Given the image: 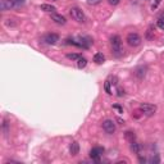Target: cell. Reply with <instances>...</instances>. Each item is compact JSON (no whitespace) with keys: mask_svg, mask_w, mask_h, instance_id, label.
I'll return each mask as SVG.
<instances>
[{"mask_svg":"<svg viewBox=\"0 0 164 164\" xmlns=\"http://www.w3.org/2000/svg\"><path fill=\"white\" fill-rule=\"evenodd\" d=\"M110 46H112V51L117 58L123 55L124 50L122 47V38L118 36V35H114V36L110 37Z\"/></svg>","mask_w":164,"mask_h":164,"instance_id":"1","label":"cell"},{"mask_svg":"<svg viewBox=\"0 0 164 164\" xmlns=\"http://www.w3.org/2000/svg\"><path fill=\"white\" fill-rule=\"evenodd\" d=\"M69 14L71 17L78 23H85L86 22V16L82 12V9H80L78 7H72L69 9Z\"/></svg>","mask_w":164,"mask_h":164,"instance_id":"2","label":"cell"},{"mask_svg":"<svg viewBox=\"0 0 164 164\" xmlns=\"http://www.w3.org/2000/svg\"><path fill=\"white\" fill-rule=\"evenodd\" d=\"M126 41L131 47H137L140 44H141L142 40H141V37H140V35L137 34V32H131V34L127 35Z\"/></svg>","mask_w":164,"mask_h":164,"instance_id":"3","label":"cell"},{"mask_svg":"<svg viewBox=\"0 0 164 164\" xmlns=\"http://www.w3.org/2000/svg\"><path fill=\"white\" fill-rule=\"evenodd\" d=\"M139 110L141 112V114L146 115V117H150V115H154L155 112H156V106L153 105V104H141V105L139 106Z\"/></svg>","mask_w":164,"mask_h":164,"instance_id":"4","label":"cell"},{"mask_svg":"<svg viewBox=\"0 0 164 164\" xmlns=\"http://www.w3.org/2000/svg\"><path fill=\"white\" fill-rule=\"evenodd\" d=\"M103 153H104V149L100 148V146H97V148H92L90 150V158L94 160V162L99 163L100 162V156L103 155Z\"/></svg>","mask_w":164,"mask_h":164,"instance_id":"5","label":"cell"},{"mask_svg":"<svg viewBox=\"0 0 164 164\" xmlns=\"http://www.w3.org/2000/svg\"><path fill=\"white\" fill-rule=\"evenodd\" d=\"M103 130L105 131L108 135H113L115 132V123L112 119H105L103 122Z\"/></svg>","mask_w":164,"mask_h":164,"instance_id":"6","label":"cell"},{"mask_svg":"<svg viewBox=\"0 0 164 164\" xmlns=\"http://www.w3.org/2000/svg\"><path fill=\"white\" fill-rule=\"evenodd\" d=\"M44 41H45L46 44H49V45H55V44L59 41V35L47 34V35H45V37H44Z\"/></svg>","mask_w":164,"mask_h":164,"instance_id":"7","label":"cell"},{"mask_svg":"<svg viewBox=\"0 0 164 164\" xmlns=\"http://www.w3.org/2000/svg\"><path fill=\"white\" fill-rule=\"evenodd\" d=\"M13 7H16L13 0H1L0 1V9L1 10H10Z\"/></svg>","mask_w":164,"mask_h":164,"instance_id":"8","label":"cell"},{"mask_svg":"<svg viewBox=\"0 0 164 164\" xmlns=\"http://www.w3.org/2000/svg\"><path fill=\"white\" fill-rule=\"evenodd\" d=\"M146 71H148V68L144 67V65H140V67H137L135 69V76L139 80H142L146 76Z\"/></svg>","mask_w":164,"mask_h":164,"instance_id":"9","label":"cell"},{"mask_svg":"<svg viewBox=\"0 0 164 164\" xmlns=\"http://www.w3.org/2000/svg\"><path fill=\"white\" fill-rule=\"evenodd\" d=\"M51 19L54 21L55 23H58V25H62V26L67 23V19H65V17L62 16V14H56V13L51 14Z\"/></svg>","mask_w":164,"mask_h":164,"instance_id":"10","label":"cell"},{"mask_svg":"<svg viewBox=\"0 0 164 164\" xmlns=\"http://www.w3.org/2000/svg\"><path fill=\"white\" fill-rule=\"evenodd\" d=\"M69 153H71V155H73V156H76V155L80 154V144L77 141H72V142H71Z\"/></svg>","mask_w":164,"mask_h":164,"instance_id":"11","label":"cell"},{"mask_svg":"<svg viewBox=\"0 0 164 164\" xmlns=\"http://www.w3.org/2000/svg\"><path fill=\"white\" fill-rule=\"evenodd\" d=\"M94 62L96 64H103L104 62H105V56H104L103 53H96V54L94 55Z\"/></svg>","mask_w":164,"mask_h":164,"instance_id":"12","label":"cell"},{"mask_svg":"<svg viewBox=\"0 0 164 164\" xmlns=\"http://www.w3.org/2000/svg\"><path fill=\"white\" fill-rule=\"evenodd\" d=\"M140 150H141V145L136 141H132L131 142V151H133V154H137L139 155Z\"/></svg>","mask_w":164,"mask_h":164,"instance_id":"13","label":"cell"},{"mask_svg":"<svg viewBox=\"0 0 164 164\" xmlns=\"http://www.w3.org/2000/svg\"><path fill=\"white\" fill-rule=\"evenodd\" d=\"M41 10H44V12H49V13H51V12L56 10V8L54 7V5H50V4H43V5H41Z\"/></svg>","mask_w":164,"mask_h":164,"instance_id":"14","label":"cell"},{"mask_svg":"<svg viewBox=\"0 0 164 164\" xmlns=\"http://www.w3.org/2000/svg\"><path fill=\"white\" fill-rule=\"evenodd\" d=\"M77 65H78V68L80 69H83V68L87 65V59L86 58H83V56H81V58L77 60Z\"/></svg>","mask_w":164,"mask_h":164,"instance_id":"15","label":"cell"},{"mask_svg":"<svg viewBox=\"0 0 164 164\" xmlns=\"http://www.w3.org/2000/svg\"><path fill=\"white\" fill-rule=\"evenodd\" d=\"M124 136H126V139L128 140L130 142H132V141H135V139H136V135L132 132V131H127L126 133H124Z\"/></svg>","mask_w":164,"mask_h":164,"instance_id":"16","label":"cell"},{"mask_svg":"<svg viewBox=\"0 0 164 164\" xmlns=\"http://www.w3.org/2000/svg\"><path fill=\"white\" fill-rule=\"evenodd\" d=\"M153 26H150V27L148 28V31H146V38L148 40H153L154 38V31H153Z\"/></svg>","mask_w":164,"mask_h":164,"instance_id":"17","label":"cell"},{"mask_svg":"<svg viewBox=\"0 0 164 164\" xmlns=\"http://www.w3.org/2000/svg\"><path fill=\"white\" fill-rule=\"evenodd\" d=\"M82 55L80 54H76V53H69V54H67V58L71 59V60H78L80 58H81Z\"/></svg>","mask_w":164,"mask_h":164,"instance_id":"18","label":"cell"},{"mask_svg":"<svg viewBox=\"0 0 164 164\" xmlns=\"http://www.w3.org/2000/svg\"><path fill=\"white\" fill-rule=\"evenodd\" d=\"M3 131H4L5 135H8V132H9V123H8L7 119L3 121Z\"/></svg>","mask_w":164,"mask_h":164,"instance_id":"19","label":"cell"},{"mask_svg":"<svg viewBox=\"0 0 164 164\" xmlns=\"http://www.w3.org/2000/svg\"><path fill=\"white\" fill-rule=\"evenodd\" d=\"M4 25H5V26H8V27H14V26L17 25V23L14 22V19H10V18H8V19H5Z\"/></svg>","mask_w":164,"mask_h":164,"instance_id":"20","label":"cell"},{"mask_svg":"<svg viewBox=\"0 0 164 164\" xmlns=\"http://www.w3.org/2000/svg\"><path fill=\"white\" fill-rule=\"evenodd\" d=\"M101 1H103V0H87V4L89 5H97V4H100Z\"/></svg>","mask_w":164,"mask_h":164,"instance_id":"21","label":"cell"},{"mask_svg":"<svg viewBox=\"0 0 164 164\" xmlns=\"http://www.w3.org/2000/svg\"><path fill=\"white\" fill-rule=\"evenodd\" d=\"M110 85H112V83H110L109 80H108V81L105 82V86H104V87H105V91L108 92V94H112V90H110Z\"/></svg>","mask_w":164,"mask_h":164,"instance_id":"22","label":"cell"},{"mask_svg":"<svg viewBox=\"0 0 164 164\" xmlns=\"http://www.w3.org/2000/svg\"><path fill=\"white\" fill-rule=\"evenodd\" d=\"M158 27H159L160 30H163V31H164V19L160 18L159 21H158Z\"/></svg>","mask_w":164,"mask_h":164,"instance_id":"23","label":"cell"},{"mask_svg":"<svg viewBox=\"0 0 164 164\" xmlns=\"http://www.w3.org/2000/svg\"><path fill=\"white\" fill-rule=\"evenodd\" d=\"M117 92H118L117 96H119V97H122V96L124 95V90H123L122 87H118V89H117Z\"/></svg>","mask_w":164,"mask_h":164,"instance_id":"24","label":"cell"},{"mask_svg":"<svg viewBox=\"0 0 164 164\" xmlns=\"http://www.w3.org/2000/svg\"><path fill=\"white\" fill-rule=\"evenodd\" d=\"M160 4V0H155V1L153 3V5H151V9H156V8H158V5H159Z\"/></svg>","mask_w":164,"mask_h":164,"instance_id":"25","label":"cell"},{"mask_svg":"<svg viewBox=\"0 0 164 164\" xmlns=\"http://www.w3.org/2000/svg\"><path fill=\"white\" fill-rule=\"evenodd\" d=\"M13 1H14V4H16V7H18V5L25 4V1H26V0H13Z\"/></svg>","mask_w":164,"mask_h":164,"instance_id":"26","label":"cell"},{"mask_svg":"<svg viewBox=\"0 0 164 164\" xmlns=\"http://www.w3.org/2000/svg\"><path fill=\"white\" fill-rule=\"evenodd\" d=\"M113 109H117L119 113H123V108H122L121 105H117V104H115V105H113Z\"/></svg>","mask_w":164,"mask_h":164,"instance_id":"27","label":"cell"},{"mask_svg":"<svg viewBox=\"0 0 164 164\" xmlns=\"http://www.w3.org/2000/svg\"><path fill=\"white\" fill-rule=\"evenodd\" d=\"M119 1H121V0H108V3L110 5H117V4H119Z\"/></svg>","mask_w":164,"mask_h":164,"instance_id":"28","label":"cell"},{"mask_svg":"<svg viewBox=\"0 0 164 164\" xmlns=\"http://www.w3.org/2000/svg\"><path fill=\"white\" fill-rule=\"evenodd\" d=\"M151 162H153V163H159L160 162V159H159V155H155V156L153 158V159H151Z\"/></svg>","mask_w":164,"mask_h":164,"instance_id":"29","label":"cell"},{"mask_svg":"<svg viewBox=\"0 0 164 164\" xmlns=\"http://www.w3.org/2000/svg\"><path fill=\"white\" fill-rule=\"evenodd\" d=\"M139 162L140 163H145L146 159H145V158H142V156H139Z\"/></svg>","mask_w":164,"mask_h":164,"instance_id":"30","label":"cell"},{"mask_svg":"<svg viewBox=\"0 0 164 164\" xmlns=\"http://www.w3.org/2000/svg\"><path fill=\"white\" fill-rule=\"evenodd\" d=\"M117 121L119 122V124H123V123H124V122H123V121H122V119H119V118L117 119Z\"/></svg>","mask_w":164,"mask_h":164,"instance_id":"31","label":"cell"},{"mask_svg":"<svg viewBox=\"0 0 164 164\" xmlns=\"http://www.w3.org/2000/svg\"><path fill=\"white\" fill-rule=\"evenodd\" d=\"M54 1H55V0H54Z\"/></svg>","mask_w":164,"mask_h":164,"instance_id":"32","label":"cell"}]
</instances>
